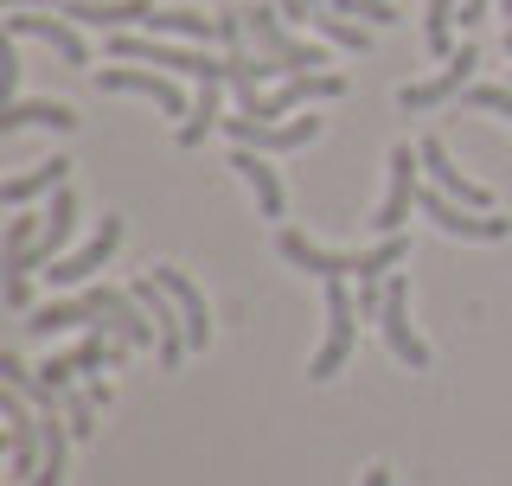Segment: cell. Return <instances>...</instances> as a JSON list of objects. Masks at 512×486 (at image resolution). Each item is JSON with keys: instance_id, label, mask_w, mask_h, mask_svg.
Segmentation results:
<instances>
[{"instance_id": "obj_26", "label": "cell", "mask_w": 512, "mask_h": 486, "mask_svg": "<svg viewBox=\"0 0 512 486\" xmlns=\"http://www.w3.org/2000/svg\"><path fill=\"white\" fill-rule=\"evenodd\" d=\"M308 26H314L327 45H346V52H365V45H372V32H365L359 20H346V13H314Z\"/></svg>"}, {"instance_id": "obj_28", "label": "cell", "mask_w": 512, "mask_h": 486, "mask_svg": "<svg viewBox=\"0 0 512 486\" xmlns=\"http://www.w3.org/2000/svg\"><path fill=\"white\" fill-rule=\"evenodd\" d=\"M39 237H45V224H39V218H32L26 205H20V218H7V237H0V256H7V250H32Z\"/></svg>"}, {"instance_id": "obj_35", "label": "cell", "mask_w": 512, "mask_h": 486, "mask_svg": "<svg viewBox=\"0 0 512 486\" xmlns=\"http://www.w3.org/2000/svg\"><path fill=\"white\" fill-rule=\"evenodd\" d=\"M359 486H391V467H365V480Z\"/></svg>"}, {"instance_id": "obj_27", "label": "cell", "mask_w": 512, "mask_h": 486, "mask_svg": "<svg viewBox=\"0 0 512 486\" xmlns=\"http://www.w3.org/2000/svg\"><path fill=\"white\" fill-rule=\"evenodd\" d=\"M64 416H71V435H96V397L84 391V378L64 391Z\"/></svg>"}, {"instance_id": "obj_6", "label": "cell", "mask_w": 512, "mask_h": 486, "mask_svg": "<svg viewBox=\"0 0 512 486\" xmlns=\"http://www.w3.org/2000/svg\"><path fill=\"white\" fill-rule=\"evenodd\" d=\"M340 96H346V77L340 71H295V77H282L269 96H256L250 116L256 122H276V116H295L301 103H340Z\"/></svg>"}, {"instance_id": "obj_34", "label": "cell", "mask_w": 512, "mask_h": 486, "mask_svg": "<svg viewBox=\"0 0 512 486\" xmlns=\"http://www.w3.org/2000/svg\"><path fill=\"white\" fill-rule=\"evenodd\" d=\"M84 391L96 397V410H109V397H116V391H109V384H103V378H84Z\"/></svg>"}, {"instance_id": "obj_22", "label": "cell", "mask_w": 512, "mask_h": 486, "mask_svg": "<svg viewBox=\"0 0 512 486\" xmlns=\"http://www.w3.org/2000/svg\"><path fill=\"white\" fill-rule=\"evenodd\" d=\"M141 32H154V39L205 45V39H218V20H212V13H192V7H154L148 20H141Z\"/></svg>"}, {"instance_id": "obj_18", "label": "cell", "mask_w": 512, "mask_h": 486, "mask_svg": "<svg viewBox=\"0 0 512 486\" xmlns=\"http://www.w3.org/2000/svg\"><path fill=\"white\" fill-rule=\"evenodd\" d=\"M52 13L77 26H103V32H122V26H141L154 13V0H58Z\"/></svg>"}, {"instance_id": "obj_31", "label": "cell", "mask_w": 512, "mask_h": 486, "mask_svg": "<svg viewBox=\"0 0 512 486\" xmlns=\"http://www.w3.org/2000/svg\"><path fill=\"white\" fill-rule=\"evenodd\" d=\"M0 384H13V391H32V384H39V371H32L20 352H0Z\"/></svg>"}, {"instance_id": "obj_38", "label": "cell", "mask_w": 512, "mask_h": 486, "mask_svg": "<svg viewBox=\"0 0 512 486\" xmlns=\"http://www.w3.org/2000/svg\"><path fill=\"white\" fill-rule=\"evenodd\" d=\"M506 58H512V26H506Z\"/></svg>"}, {"instance_id": "obj_7", "label": "cell", "mask_w": 512, "mask_h": 486, "mask_svg": "<svg viewBox=\"0 0 512 486\" xmlns=\"http://www.w3.org/2000/svg\"><path fill=\"white\" fill-rule=\"evenodd\" d=\"M474 71H480V45H461V52L448 58L436 77H423V84H404V90H397V109H404V116H423V109L455 103V96L468 90V77H474Z\"/></svg>"}, {"instance_id": "obj_33", "label": "cell", "mask_w": 512, "mask_h": 486, "mask_svg": "<svg viewBox=\"0 0 512 486\" xmlns=\"http://www.w3.org/2000/svg\"><path fill=\"white\" fill-rule=\"evenodd\" d=\"M276 7L288 13V20H301V26H308V20H314V13H320V7H314V0H276Z\"/></svg>"}, {"instance_id": "obj_4", "label": "cell", "mask_w": 512, "mask_h": 486, "mask_svg": "<svg viewBox=\"0 0 512 486\" xmlns=\"http://www.w3.org/2000/svg\"><path fill=\"white\" fill-rule=\"evenodd\" d=\"M416 212L436 224V231H448V237H474V243H500V237L512 231V218H500V212H474V205H455L442 186H423V192H416Z\"/></svg>"}, {"instance_id": "obj_16", "label": "cell", "mask_w": 512, "mask_h": 486, "mask_svg": "<svg viewBox=\"0 0 512 486\" xmlns=\"http://www.w3.org/2000/svg\"><path fill=\"white\" fill-rule=\"evenodd\" d=\"M116 243H122V218L109 212V218H103V224H96V231H90V243H84V250L58 256V263L45 269V275H52V282H90V275L103 269L109 256H116Z\"/></svg>"}, {"instance_id": "obj_37", "label": "cell", "mask_w": 512, "mask_h": 486, "mask_svg": "<svg viewBox=\"0 0 512 486\" xmlns=\"http://www.w3.org/2000/svg\"><path fill=\"white\" fill-rule=\"evenodd\" d=\"M500 13H506V26H512V0H500Z\"/></svg>"}, {"instance_id": "obj_17", "label": "cell", "mask_w": 512, "mask_h": 486, "mask_svg": "<svg viewBox=\"0 0 512 486\" xmlns=\"http://www.w3.org/2000/svg\"><path fill=\"white\" fill-rule=\"evenodd\" d=\"M160 288H167L173 301H180V314H186V333H192V352H205L212 346V314H205V295H199V282H192L186 269H173V263H154L148 269Z\"/></svg>"}, {"instance_id": "obj_29", "label": "cell", "mask_w": 512, "mask_h": 486, "mask_svg": "<svg viewBox=\"0 0 512 486\" xmlns=\"http://www.w3.org/2000/svg\"><path fill=\"white\" fill-rule=\"evenodd\" d=\"M461 103H468V109H493V116H506V122H512V90H506V84H474L468 96H461Z\"/></svg>"}, {"instance_id": "obj_19", "label": "cell", "mask_w": 512, "mask_h": 486, "mask_svg": "<svg viewBox=\"0 0 512 486\" xmlns=\"http://www.w3.org/2000/svg\"><path fill=\"white\" fill-rule=\"evenodd\" d=\"M64 180H71V160L52 154V160H32L26 173H13V180L0 186V199H7V212H20V205L45 199V192H64Z\"/></svg>"}, {"instance_id": "obj_15", "label": "cell", "mask_w": 512, "mask_h": 486, "mask_svg": "<svg viewBox=\"0 0 512 486\" xmlns=\"http://www.w3.org/2000/svg\"><path fill=\"white\" fill-rule=\"evenodd\" d=\"M13 39H45L64 64H90V45H84V26L77 20H45V13H13L7 20Z\"/></svg>"}, {"instance_id": "obj_24", "label": "cell", "mask_w": 512, "mask_h": 486, "mask_svg": "<svg viewBox=\"0 0 512 486\" xmlns=\"http://www.w3.org/2000/svg\"><path fill=\"white\" fill-rule=\"evenodd\" d=\"M71 327H96L90 301H45V307H32V314H26V333L32 339H52V333H71Z\"/></svg>"}, {"instance_id": "obj_5", "label": "cell", "mask_w": 512, "mask_h": 486, "mask_svg": "<svg viewBox=\"0 0 512 486\" xmlns=\"http://www.w3.org/2000/svg\"><path fill=\"white\" fill-rule=\"evenodd\" d=\"M378 333H384V346H391L397 365H410V371H429V365H436V359H429V346H423V333L410 327V282H404V275H391V282H384Z\"/></svg>"}, {"instance_id": "obj_12", "label": "cell", "mask_w": 512, "mask_h": 486, "mask_svg": "<svg viewBox=\"0 0 512 486\" xmlns=\"http://www.w3.org/2000/svg\"><path fill=\"white\" fill-rule=\"evenodd\" d=\"M224 128H231V141H237V148H256V154H295V148H308V141L320 135V116H295V122H256V116H231Z\"/></svg>"}, {"instance_id": "obj_1", "label": "cell", "mask_w": 512, "mask_h": 486, "mask_svg": "<svg viewBox=\"0 0 512 486\" xmlns=\"http://www.w3.org/2000/svg\"><path fill=\"white\" fill-rule=\"evenodd\" d=\"M276 256L282 263H295L301 275H320V282H333V275H346V282H384V269H397L410 256V237L397 231V237H378L372 250H320V243H308V231H295V224H282L276 231Z\"/></svg>"}, {"instance_id": "obj_30", "label": "cell", "mask_w": 512, "mask_h": 486, "mask_svg": "<svg viewBox=\"0 0 512 486\" xmlns=\"http://www.w3.org/2000/svg\"><path fill=\"white\" fill-rule=\"evenodd\" d=\"M77 378H84V371H77V352H64V359H45V365H39V384H52V391H71Z\"/></svg>"}, {"instance_id": "obj_9", "label": "cell", "mask_w": 512, "mask_h": 486, "mask_svg": "<svg viewBox=\"0 0 512 486\" xmlns=\"http://www.w3.org/2000/svg\"><path fill=\"white\" fill-rule=\"evenodd\" d=\"M0 416H7L13 474H26V486H32L39 467H45V423H39V410H26V391H13V384H7V397H0Z\"/></svg>"}, {"instance_id": "obj_36", "label": "cell", "mask_w": 512, "mask_h": 486, "mask_svg": "<svg viewBox=\"0 0 512 486\" xmlns=\"http://www.w3.org/2000/svg\"><path fill=\"white\" fill-rule=\"evenodd\" d=\"M7 7H13V13H20V7H39V0H7ZM52 7H58V0H52Z\"/></svg>"}, {"instance_id": "obj_2", "label": "cell", "mask_w": 512, "mask_h": 486, "mask_svg": "<svg viewBox=\"0 0 512 486\" xmlns=\"http://www.w3.org/2000/svg\"><path fill=\"white\" fill-rule=\"evenodd\" d=\"M109 52H116V58H141V64H167V71L199 77V84L231 71L224 58H205V45H186V39H167V45H160L154 32H109Z\"/></svg>"}, {"instance_id": "obj_25", "label": "cell", "mask_w": 512, "mask_h": 486, "mask_svg": "<svg viewBox=\"0 0 512 486\" xmlns=\"http://www.w3.org/2000/svg\"><path fill=\"white\" fill-rule=\"evenodd\" d=\"M455 7L461 0H429V20H423V39L436 58H455Z\"/></svg>"}, {"instance_id": "obj_21", "label": "cell", "mask_w": 512, "mask_h": 486, "mask_svg": "<svg viewBox=\"0 0 512 486\" xmlns=\"http://www.w3.org/2000/svg\"><path fill=\"white\" fill-rule=\"evenodd\" d=\"M231 167L244 173V186L256 192V212H263V218H282L288 192H282V180H276V167H269V154H256V148H237V154H231Z\"/></svg>"}, {"instance_id": "obj_20", "label": "cell", "mask_w": 512, "mask_h": 486, "mask_svg": "<svg viewBox=\"0 0 512 486\" xmlns=\"http://www.w3.org/2000/svg\"><path fill=\"white\" fill-rule=\"evenodd\" d=\"M20 128H58V135H71L77 109L71 103H32V96H13V103L0 109V135H20Z\"/></svg>"}, {"instance_id": "obj_11", "label": "cell", "mask_w": 512, "mask_h": 486, "mask_svg": "<svg viewBox=\"0 0 512 486\" xmlns=\"http://www.w3.org/2000/svg\"><path fill=\"white\" fill-rule=\"evenodd\" d=\"M128 295H135L141 307H148V320L160 327V365H180L186 352H192V333H186V314H180V301L167 295V288L154 282V275H141V282H128Z\"/></svg>"}, {"instance_id": "obj_13", "label": "cell", "mask_w": 512, "mask_h": 486, "mask_svg": "<svg viewBox=\"0 0 512 486\" xmlns=\"http://www.w3.org/2000/svg\"><path fill=\"white\" fill-rule=\"evenodd\" d=\"M96 84H103V96H148L160 116H192L186 90L173 84V77H154V71H128V64H116V71H103Z\"/></svg>"}, {"instance_id": "obj_14", "label": "cell", "mask_w": 512, "mask_h": 486, "mask_svg": "<svg viewBox=\"0 0 512 486\" xmlns=\"http://www.w3.org/2000/svg\"><path fill=\"white\" fill-rule=\"evenodd\" d=\"M416 148H423V173H429V186H442V192H448L455 205H474V212H493V192H487V186H474L468 173H461L455 160H448V148H442L436 135H429V141H416Z\"/></svg>"}, {"instance_id": "obj_3", "label": "cell", "mask_w": 512, "mask_h": 486, "mask_svg": "<svg viewBox=\"0 0 512 486\" xmlns=\"http://www.w3.org/2000/svg\"><path fill=\"white\" fill-rule=\"evenodd\" d=\"M423 180H429V173H423V148L397 141V148H391V186H384V205H378V218H372V231H378V237H397V231L410 224Z\"/></svg>"}, {"instance_id": "obj_32", "label": "cell", "mask_w": 512, "mask_h": 486, "mask_svg": "<svg viewBox=\"0 0 512 486\" xmlns=\"http://www.w3.org/2000/svg\"><path fill=\"white\" fill-rule=\"evenodd\" d=\"M352 13H359L365 26H397V20H404V13H397L391 0H359V7H352Z\"/></svg>"}, {"instance_id": "obj_23", "label": "cell", "mask_w": 512, "mask_h": 486, "mask_svg": "<svg viewBox=\"0 0 512 486\" xmlns=\"http://www.w3.org/2000/svg\"><path fill=\"white\" fill-rule=\"evenodd\" d=\"M224 84H231V77H205V84H199V96H192V116L180 122V148H205V135L224 122Z\"/></svg>"}, {"instance_id": "obj_8", "label": "cell", "mask_w": 512, "mask_h": 486, "mask_svg": "<svg viewBox=\"0 0 512 486\" xmlns=\"http://www.w3.org/2000/svg\"><path fill=\"white\" fill-rule=\"evenodd\" d=\"M352 320H359V307L346 295V275H333L327 282V339H320V352L308 359V378H333L352 359Z\"/></svg>"}, {"instance_id": "obj_10", "label": "cell", "mask_w": 512, "mask_h": 486, "mask_svg": "<svg viewBox=\"0 0 512 486\" xmlns=\"http://www.w3.org/2000/svg\"><path fill=\"white\" fill-rule=\"evenodd\" d=\"M90 314H96V327H109L116 339H128V346H160V327L148 320V307H141L128 288H90Z\"/></svg>"}]
</instances>
